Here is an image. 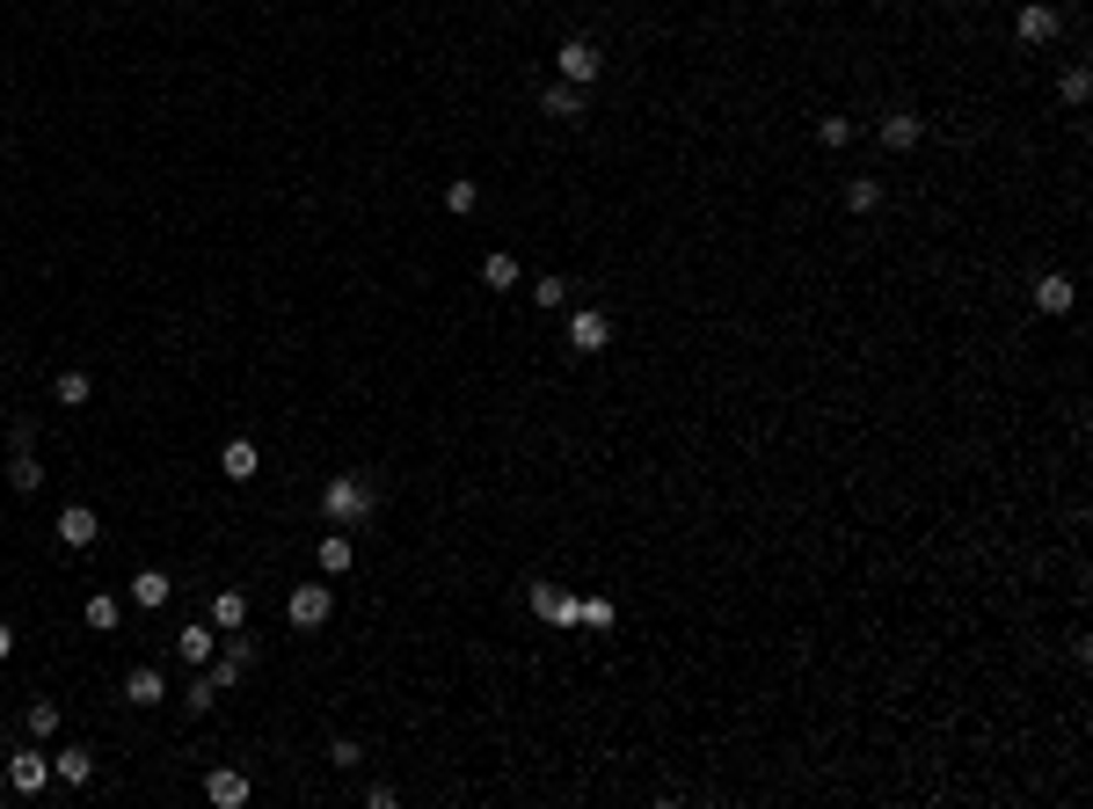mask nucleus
I'll return each instance as SVG.
<instances>
[{
  "instance_id": "obj_1",
  "label": "nucleus",
  "mask_w": 1093,
  "mask_h": 809,
  "mask_svg": "<svg viewBox=\"0 0 1093 809\" xmlns=\"http://www.w3.org/2000/svg\"><path fill=\"white\" fill-rule=\"evenodd\" d=\"M372 511H380V489H372L364 474H328V482H321V518H328V525L350 533V525H364Z\"/></svg>"
},
{
  "instance_id": "obj_2",
  "label": "nucleus",
  "mask_w": 1093,
  "mask_h": 809,
  "mask_svg": "<svg viewBox=\"0 0 1093 809\" xmlns=\"http://www.w3.org/2000/svg\"><path fill=\"white\" fill-rule=\"evenodd\" d=\"M598 74H606V51L591 45V37H569V45L555 51V80H569V88H591Z\"/></svg>"
},
{
  "instance_id": "obj_3",
  "label": "nucleus",
  "mask_w": 1093,
  "mask_h": 809,
  "mask_svg": "<svg viewBox=\"0 0 1093 809\" xmlns=\"http://www.w3.org/2000/svg\"><path fill=\"white\" fill-rule=\"evenodd\" d=\"M874 139H882L890 153H911V147H926V117L911 110V102H897V110L874 117Z\"/></svg>"
},
{
  "instance_id": "obj_4",
  "label": "nucleus",
  "mask_w": 1093,
  "mask_h": 809,
  "mask_svg": "<svg viewBox=\"0 0 1093 809\" xmlns=\"http://www.w3.org/2000/svg\"><path fill=\"white\" fill-rule=\"evenodd\" d=\"M569 350H576V358L612 350V314L606 307H576V314H569Z\"/></svg>"
},
{
  "instance_id": "obj_5",
  "label": "nucleus",
  "mask_w": 1093,
  "mask_h": 809,
  "mask_svg": "<svg viewBox=\"0 0 1093 809\" xmlns=\"http://www.w3.org/2000/svg\"><path fill=\"white\" fill-rule=\"evenodd\" d=\"M328 613H336V590L328 584H291V598H285L291 627H328Z\"/></svg>"
},
{
  "instance_id": "obj_6",
  "label": "nucleus",
  "mask_w": 1093,
  "mask_h": 809,
  "mask_svg": "<svg viewBox=\"0 0 1093 809\" xmlns=\"http://www.w3.org/2000/svg\"><path fill=\"white\" fill-rule=\"evenodd\" d=\"M248 663H256V635H248V627H234V635L219 642V657L204 663V671H212V686L226 693V686H234V679H241V671H248Z\"/></svg>"
},
{
  "instance_id": "obj_7",
  "label": "nucleus",
  "mask_w": 1093,
  "mask_h": 809,
  "mask_svg": "<svg viewBox=\"0 0 1093 809\" xmlns=\"http://www.w3.org/2000/svg\"><path fill=\"white\" fill-rule=\"evenodd\" d=\"M248 795H256V781H248L241 766H212V773H204V802L212 809H248Z\"/></svg>"
},
{
  "instance_id": "obj_8",
  "label": "nucleus",
  "mask_w": 1093,
  "mask_h": 809,
  "mask_svg": "<svg viewBox=\"0 0 1093 809\" xmlns=\"http://www.w3.org/2000/svg\"><path fill=\"white\" fill-rule=\"evenodd\" d=\"M169 700V671L161 663H132L124 671V708H161Z\"/></svg>"
},
{
  "instance_id": "obj_9",
  "label": "nucleus",
  "mask_w": 1093,
  "mask_h": 809,
  "mask_svg": "<svg viewBox=\"0 0 1093 809\" xmlns=\"http://www.w3.org/2000/svg\"><path fill=\"white\" fill-rule=\"evenodd\" d=\"M525 606L547 627H576V590H561V584H525Z\"/></svg>"
},
{
  "instance_id": "obj_10",
  "label": "nucleus",
  "mask_w": 1093,
  "mask_h": 809,
  "mask_svg": "<svg viewBox=\"0 0 1093 809\" xmlns=\"http://www.w3.org/2000/svg\"><path fill=\"white\" fill-rule=\"evenodd\" d=\"M8 787H15V795H45L51 787V751H8Z\"/></svg>"
},
{
  "instance_id": "obj_11",
  "label": "nucleus",
  "mask_w": 1093,
  "mask_h": 809,
  "mask_svg": "<svg viewBox=\"0 0 1093 809\" xmlns=\"http://www.w3.org/2000/svg\"><path fill=\"white\" fill-rule=\"evenodd\" d=\"M1057 29H1065V15H1057L1049 0H1020V15H1014V37H1020V45H1049Z\"/></svg>"
},
{
  "instance_id": "obj_12",
  "label": "nucleus",
  "mask_w": 1093,
  "mask_h": 809,
  "mask_svg": "<svg viewBox=\"0 0 1093 809\" xmlns=\"http://www.w3.org/2000/svg\"><path fill=\"white\" fill-rule=\"evenodd\" d=\"M539 110H547V117H561V124H583V117H591V88L547 80V88H539Z\"/></svg>"
},
{
  "instance_id": "obj_13",
  "label": "nucleus",
  "mask_w": 1093,
  "mask_h": 809,
  "mask_svg": "<svg viewBox=\"0 0 1093 809\" xmlns=\"http://www.w3.org/2000/svg\"><path fill=\"white\" fill-rule=\"evenodd\" d=\"M96 539H102V518L88 511V503H66V511H59V547H73V555H88Z\"/></svg>"
},
{
  "instance_id": "obj_14",
  "label": "nucleus",
  "mask_w": 1093,
  "mask_h": 809,
  "mask_svg": "<svg viewBox=\"0 0 1093 809\" xmlns=\"http://www.w3.org/2000/svg\"><path fill=\"white\" fill-rule=\"evenodd\" d=\"M219 474H226V482H256V474H263L256 438H226V445H219Z\"/></svg>"
},
{
  "instance_id": "obj_15",
  "label": "nucleus",
  "mask_w": 1093,
  "mask_h": 809,
  "mask_svg": "<svg viewBox=\"0 0 1093 809\" xmlns=\"http://www.w3.org/2000/svg\"><path fill=\"white\" fill-rule=\"evenodd\" d=\"M175 657H183V663H212L219 657V627H212V620H190V627L175 635Z\"/></svg>"
},
{
  "instance_id": "obj_16",
  "label": "nucleus",
  "mask_w": 1093,
  "mask_h": 809,
  "mask_svg": "<svg viewBox=\"0 0 1093 809\" xmlns=\"http://www.w3.org/2000/svg\"><path fill=\"white\" fill-rule=\"evenodd\" d=\"M169 598H175V576H169V569H139V576H132V606H146V613H161Z\"/></svg>"
},
{
  "instance_id": "obj_17",
  "label": "nucleus",
  "mask_w": 1093,
  "mask_h": 809,
  "mask_svg": "<svg viewBox=\"0 0 1093 809\" xmlns=\"http://www.w3.org/2000/svg\"><path fill=\"white\" fill-rule=\"evenodd\" d=\"M204 620H212L219 635H234V627H248V590H234V584H226V590H212V613H204Z\"/></svg>"
},
{
  "instance_id": "obj_18",
  "label": "nucleus",
  "mask_w": 1093,
  "mask_h": 809,
  "mask_svg": "<svg viewBox=\"0 0 1093 809\" xmlns=\"http://www.w3.org/2000/svg\"><path fill=\"white\" fill-rule=\"evenodd\" d=\"M612 620H620V606H612L606 590H576V627H591V635H606Z\"/></svg>"
},
{
  "instance_id": "obj_19",
  "label": "nucleus",
  "mask_w": 1093,
  "mask_h": 809,
  "mask_svg": "<svg viewBox=\"0 0 1093 809\" xmlns=\"http://www.w3.org/2000/svg\"><path fill=\"white\" fill-rule=\"evenodd\" d=\"M1071 299L1079 293H1071L1065 270H1043V277H1035V307H1043V314H1071Z\"/></svg>"
},
{
  "instance_id": "obj_20",
  "label": "nucleus",
  "mask_w": 1093,
  "mask_h": 809,
  "mask_svg": "<svg viewBox=\"0 0 1093 809\" xmlns=\"http://www.w3.org/2000/svg\"><path fill=\"white\" fill-rule=\"evenodd\" d=\"M518 277H525L518 256H504V248H488V256H482V285H488V293H518Z\"/></svg>"
},
{
  "instance_id": "obj_21",
  "label": "nucleus",
  "mask_w": 1093,
  "mask_h": 809,
  "mask_svg": "<svg viewBox=\"0 0 1093 809\" xmlns=\"http://www.w3.org/2000/svg\"><path fill=\"white\" fill-rule=\"evenodd\" d=\"M51 773H59L66 787H88V781H96V751H80V744H66V751L51 759Z\"/></svg>"
},
{
  "instance_id": "obj_22",
  "label": "nucleus",
  "mask_w": 1093,
  "mask_h": 809,
  "mask_svg": "<svg viewBox=\"0 0 1093 809\" xmlns=\"http://www.w3.org/2000/svg\"><path fill=\"white\" fill-rule=\"evenodd\" d=\"M314 562H321V576H350V533H321V547H314Z\"/></svg>"
},
{
  "instance_id": "obj_23",
  "label": "nucleus",
  "mask_w": 1093,
  "mask_h": 809,
  "mask_svg": "<svg viewBox=\"0 0 1093 809\" xmlns=\"http://www.w3.org/2000/svg\"><path fill=\"white\" fill-rule=\"evenodd\" d=\"M51 394H59V409H88V401H96V379H88V372H59Z\"/></svg>"
},
{
  "instance_id": "obj_24",
  "label": "nucleus",
  "mask_w": 1093,
  "mask_h": 809,
  "mask_svg": "<svg viewBox=\"0 0 1093 809\" xmlns=\"http://www.w3.org/2000/svg\"><path fill=\"white\" fill-rule=\"evenodd\" d=\"M8 482H15V496H37V489H45V466H37V452H8Z\"/></svg>"
},
{
  "instance_id": "obj_25",
  "label": "nucleus",
  "mask_w": 1093,
  "mask_h": 809,
  "mask_svg": "<svg viewBox=\"0 0 1093 809\" xmlns=\"http://www.w3.org/2000/svg\"><path fill=\"white\" fill-rule=\"evenodd\" d=\"M846 212H860V220L882 212V183H874V175H853V183H846Z\"/></svg>"
},
{
  "instance_id": "obj_26",
  "label": "nucleus",
  "mask_w": 1093,
  "mask_h": 809,
  "mask_svg": "<svg viewBox=\"0 0 1093 809\" xmlns=\"http://www.w3.org/2000/svg\"><path fill=\"white\" fill-rule=\"evenodd\" d=\"M212 708H219V686H212V671H197L183 686V714H212Z\"/></svg>"
},
{
  "instance_id": "obj_27",
  "label": "nucleus",
  "mask_w": 1093,
  "mask_h": 809,
  "mask_svg": "<svg viewBox=\"0 0 1093 809\" xmlns=\"http://www.w3.org/2000/svg\"><path fill=\"white\" fill-rule=\"evenodd\" d=\"M1086 96H1093V74H1086V66H1065V74H1057V102H1065V110H1079Z\"/></svg>"
},
{
  "instance_id": "obj_28",
  "label": "nucleus",
  "mask_w": 1093,
  "mask_h": 809,
  "mask_svg": "<svg viewBox=\"0 0 1093 809\" xmlns=\"http://www.w3.org/2000/svg\"><path fill=\"white\" fill-rule=\"evenodd\" d=\"M474 204H482V183H474V175H452V183H445V212H460V220H467Z\"/></svg>"
},
{
  "instance_id": "obj_29",
  "label": "nucleus",
  "mask_w": 1093,
  "mask_h": 809,
  "mask_svg": "<svg viewBox=\"0 0 1093 809\" xmlns=\"http://www.w3.org/2000/svg\"><path fill=\"white\" fill-rule=\"evenodd\" d=\"M80 620H88L96 635H110V627H117V590H96V598L80 606Z\"/></svg>"
},
{
  "instance_id": "obj_30",
  "label": "nucleus",
  "mask_w": 1093,
  "mask_h": 809,
  "mask_svg": "<svg viewBox=\"0 0 1093 809\" xmlns=\"http://www.w3.org/2000/svg\"><path fill=\"white\" fill-rule=\"evenodd\" d=\"M569 293H576V285H569V277H555V270H547V277H533V307H547V314H555V307H569Z\"/></svg>"
},
{
  "instance_id": "obj_31",
  "label": "nucleus",
  "mask_w": 1093,
  "mask_h": 809,
  "mask_svg": "<svg viewBox=\"0 0 1093 809\" xmlns=\"http://www.w3.org/2000/svg\"><path fill=\"white\" fill-rule=\"evenodd\" d=\"M23 730H29V736H59V700H29V708H23Z\"/></svg>"
},
{
  "instance_id": "obj_32",
  "label": "nucleus",
  "mask_w": 1093,
  "mask_h": 809,
  "mask_svg": "<svg viewBox=\"0 0 1093 809\" xmlns=\"http://www.w3.org/2000/svg\"><path fill=\"white\" fill-rule=\"evenodd\" d=\"M853 132H860L853 117H817V147H831V153H839V147H853Z\"/></svg>"
},
{
  "instance_id": "obj_33",
  "label": "nucleus",
  "mask_w": 1093,
  "mask_h": 809,
  "mask_svg": "<svg viewBox=\"0 0 1093 809\" xmlns=\"http://www.w3.org/2000/svg\"><path fill=\"white\" fill-rule=\"evenodd\" d=\"M328 766L358 773V766H364V744H358V736H336V744H328Z\"/></svg>"
},
{
  "instance_id": "obj_34",
  "label": "nucleus",
  "mask_w": 1093,
  "mask_h": 809,
  "mask_svg": "<svg viewBox=\"0 0 1093 809\" xmlns=\"http://www.w3.org/2000/svg\"><path fill=\"white\" fill-rule=\"evenodd\" d=\"M394 802H401V787H387V781L364 787V809H394Z\"/></svg>"
},
{
  "instance_id": "obj_35",
  "label": "nucleus",
  "mask_w": 1093,
  "mask_h": 809,
  "mask_svg": "<svg viewBox=\"0 0 1093 809\" xmlns=\"http://www.w3.org/2000/svg\"><path fill=\"white\" fill-rule=\"evenodd\" d=\"M8 657H15V627L0 620V663H8Z\"/></svg>"
}]
</instances>
